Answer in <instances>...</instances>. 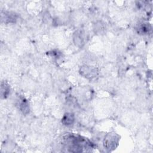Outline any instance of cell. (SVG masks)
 <instances>
[{
  "label": "cell",
  "instance_id": "3957f363",
  "mask_svg": "<svg viewBox=\"0 0 153 153\" xmlns=\"http://www.w3.org/2000/svg\"><path fill=\"white\" fill-rule=\"evenodd\" d=\"M96 69H93L90 66H85L81 68L82 75L85 77H93L96 75Z\"/></svg>",
  "mask_w": 153,
  "mask_h": 153
},
{
  "label": "cell",
  "instance_id": "6da1fadb",
  "mask_svg": "<svg viewBox=\"0 0 153 153\" xmlns=\"http://www.w3.org/2000/svg\"><path fill=\"white\" fill-rule=\"evenodd\" d=\"M65 143L70 152H82L84 148H91V143L79 136L68 134L64 137Z\"/></svg>",
  "mask_w": 153,
  "mask_h": 153
},
{
  "label": "cell",
  "instance_id": "5b68a950",
  "mask_svg": "<svg viewBox=\"0 0 153 153\" xmlns=\"http://www.w3.org/2000/svg\"><path fill=\"white\" fill-rule=\"evenodd\" d=\"M137 30H138V32L140 33L145 34L149 32V31L151 30V27L149 25V23H143L139 25Z\"/></svg>",
  "mask_w": 153,
  "mask_h": 153
},
{
  "label": "cell",
  "instance_id": "7a4b0ae2",
  "mask_svg": "<svg viewBox=\"0 0 153 153\" xmlns=\"http://www.w3.org/2000/svg\"><path fill=\"white\" fill-rule=\"evenodd\" d=\"M120 137L119 136L115 133L108 134L104 139V146L106 149H115L118 145Z\"/></svg>",
  "mask_w": 153,
  "mask_h": 153
},
{
  "label": "cell",
  "instance_id": "277c9868",
  "mask_svg": "<svg viewBox=\"0 0 153 153\" xmlns=\"http://www.w3.org/2000/svg\"><path fill=\"white\" fill-rule=\"evenodd\" d=\"M74 122V115L71 113H66L64 115L62 123L65 126H71Z\"/></svg>",
  "mask_w": 153,
  "mask_h": 153
},
{
  "label": "cell",
  "instance_id": "8992f818",
  "mask_svg": "<svg viewBox=\"0 0 153 153\" xmlns=\"http://www.w3.org/2000/svg\"><path fill=\"white\" fill-rule=\"evenodd\" d=\"M10 93L9 85L5 82L1 83V94L2 98H6Z\"/></svg>",
  "mask_w": 153,
  "mask_h": 153
},
{
  "label": "cell",
  "instance_id": "52a82bcc",
  "mask_svg": "<svg viewBox=\"0 0 153 153\" xmlns=\"http://www.w3.org/2000/svg\"><path fill=\"white\" fill-rule=\"evenodd\" d=\"M20 109V110L24 113V114H27L29 111V104L26 99L23 98L22 99V101L20 102L19 104Z\"/></svg>",
  "mask_w": 153,
  "mask_h": 153
}]
</instances>
